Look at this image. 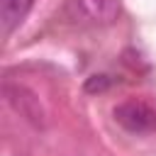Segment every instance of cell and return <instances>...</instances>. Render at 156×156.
<instances>
[{
  "label": "cell",
  "mask_w": 156,
  "mask_h": 156,
  "mask_svg": "<svg viewBox=\"0 0 156 156\" xmlns=\"http://www.w3.org/2000/svg\"><path fill=\"white\" fill-rule=\"evenodd\" d=\"M76 10L93 24H110L119 15V0H76Z\"/></svg>",
  "instance_id": "obj_3"
},
{
  "label": "cell",
  "mask_w": 156,
  "mask_h": 156,
  "mask_svg": "<svg viewBox=\"0 0 156 156\" xmlns=\"http://www.w3.org/2000/svg\"><path fill=\"white\" fill-rule=\"evenodd\" d=\"M34 0H0V27L2 34L10 37L29 15Z\"/></svg>",
  "instance_id": "obj_4"
},
{
  "label": "cell",
  "mask_w": 156,
  "mask_h": 156,
  "mask_svg": "<svg viewBox=\"0 0 156 156\" xmlns=\"http://www.w3.org/2000/svg\"><path fill=\"white\" fill-rule=\"evenodd\" d=\"M115 122L129 134L156 132V107L144 100H124L115 107Z\"/></svg>",
  "instance_id": "obj_1"
},
{
  "label": "cell",
  "mask_w": 156,
  "mask_h": 156,
  "mask_svg": "<svg viewBox=\"0 0 156 156\" xmlns=\"http://www.w3.org/2000/svg\"><path fill=\"white\" fill-rule=\"evenodd\" d=\"M2 93H5L7 105H10L17 115H22L27 122H32V124H37V127L44 124V110H41V102H39V98H37L32 90H27V88L20 85V83H10V80H5Z\"/></svg>",
  "instance_id": "obj_2"
}]
</instances>
